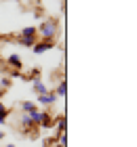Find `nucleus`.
Listing matches in <instances>:
<instances>
[{"label": "nucleus", "mask_w": 137, "mask_h": 147, "mask_svg": "<svg viewBox=\"0 0 137 147\" xmlns=\"http://www.w3.org/2000/svg\"><path fill=\"white\" fill-rule=\"evenodd\" d=\"M36 30H38L40 40H55L57 38V32H59V21L57 19H44Z\"/></svg>", "instance_id": "1"}, {"label": "nucleus", "mask_w": 137, "mask_h": 147, "mask_svg": "<svg viewBox=\"0 0 137 147\" xmlns=\"http://www.w3.org/2000/svg\"><path fill=\"white\" fill-rule=\"evenodd\" d=\"M53 46H55V40H38V42L32 46V51L36 53V55H42V53L51 51Z\"/></svg>", "instance_id": "2"}, {"label": "nucleus", "mask_w": 137, "mask_h": 147, "mask_svg": "<svg viewBox=\"0 0 137 147\" xmlns=\"http://www.w3.org/2000/svg\"><path fill=\"white\" fill-rule=\"evenodd\" d=\"M38 103H42V105H46V107H51V105L57 103V95H55L53 90H49L46 95H38Z\"/></svg>", "instance_id": "3"}, {"label": "nucleus", "mask_w": 137, "mask_h": 147, "mask_svg": "<svg viewBox=\"0 0 137 147\" xmlns=\"http://www.w3.org/2000/svg\"><path fill=\"white\" fill-rule=\"evenodd\" d=\"M9 65H13V69H21L23 67L21 57H19L17 53H11V55H9Z\"/></svg>", "instance_id": "4"}, {"label": "nucleus", "mask_w": 137, "mask_h": 147, "mask_svg": "<svg viewBox=\"0 0 137 147\" xmlns=\"http://www.w3.org/2000/svg\"><path fill=\"white\" fill-rule=\"evenodd\" d=\"M34 90H36V95H46L49 92V86H44L42 80H34V86H32Z\"/></svg>", "instance_id": "5"}, {"label": "nucleus", "mask_w": 137, "mask_h": 147, "mask_svg": "<svg viewBox=\"0 0 137 147\" xmlns=\"http://www.w3.org/2000/svg\"><path fill=\"white\" fill-rule=\"evenodd\" d=\"M55 122H53V116L49 111H42V118H40V124L38 126H42V128H49V126H53Z\"/></svg>", "instance_id": "6"}, {"label": "nucleus", "mask_w": 137, "mask_h": 147, "mask_svg": "<svg viewBox=\"0 0 137 147\" xmlns=\"http://www.w3.org/2000/svg\"><path fill=\"white\" fill-rule=\"evenodd\" d=\"M53 92H55V95H57V97L65 99V92H67V82H65V78H63V80H61V82L57 84V88H55Z\"/></svg>", "instance_id": "7"}, {"label": "nucleus", "mask_w": 137, "mask_h": 147, "mask_svg": "<svg viewBox=\"0 0 137 147\" xmlns=\"http://www.w3.org/2000/svg\"><path fill=\"white\" fill-rule=\"evenodd\" d=\"M19 36H21V38H38V30L34 28V25H30V28H23Z\"/></svg>", "instance_id": "8"}, {"label": "nucleus", "mask_w": 137, "mask_h": 147, "mask_svg": "<svg viewBox=\"0 0 137 147\" xmlns=\"http://www.w3.org/2000/svg\"><path fill=\"white\" fill-rule=\"evenodd\" d=\"M17 42L21 44V46H27V49H32V46L38 42V38H21V36H19V38H17Z\"/></svg>", "instance_id": "9"}, {"label": "nucleus", "mask_w": 137, "mask_h": 147, "mask_svg": "<svg viewBox=\"0 0 137 147\" xmlns=\"http://www.w3.org/2000/svg\"><path fill=\"white\" fill-rule=\"evenodd\" d=\"M9 107H6V105L2 103V101H0V124H4L6 122V118H9Z\"/></svg>", "instance_id": "10"}, {"label": "nucleus", "mask_w": 137, "mask_h": 147, "mask_svg": "<svg viewBox=\"0 0 137 147\" xmlns=\"http://www.w3.org/2000/svg\"><path fill=\"white\" fill-rule=\"evenodd\" d=\"M34 109H38L36 103H32V101H23V103H21V111H23V113H32Z\"/></svg>", "instance_id": "11"}, {"label": "nucleus", "mask_w": 137, "mask_h": 147, "mask_svg": "<svg viewBox=\"0 0 137 147\" xmlns=\"http://www.w3.org/2000/svg\"><path fill=\"white\" fill-rule=\"evenodd\" d=\"M21 126H23V128H27V130H30L32 126H34V122L30 120V116H27V113H23V118H21Z\"/></svg>", "instance_id": "12"}, {"label": "nucleus", "mask_w": 137, "mask_h": 147, "mask_svg": "<svg viewBox=\"0 0 137 147\" xmlns=\"http://www.w3.org/2000/svg\"><path fill=\"white\" fill-rule=\"evenodd\" d=\"M11 84H13V80L9 78V76H4V78H0V86H2L4 90H9L11 88Z\"/></svg>", "instance_id": "13"}, {"label": "nucleus", "mask_w": 137, "mask_h": 147, "mask_svg": "<svg viewBox=\"0 0 137 147\" xmlns=\"http://www.w3.org/2000/svg\"><path fill=\"white\" fill-rule=\"evenodd\" d=\"M57 141H59V145H67V135H65V132H59V135H57Z\"/></svg>", "instance_id": "14"}, {"label": "nucleus", "mask_w": 137, "mask_h": 147, "mask_svg": "<svg viewBox=\"0 0 137 147\" xmlns=\"http://www.w3.org/2000/svg\"><path fill=\"white\" fill-rule=\"evenodd\" d=\"M40 71H42L40 67H34L32 74H30V80H38V78H40Z\"/></svg>", "instance_id": "15"}, {"label": "nucleus", "mask_w": 137, "mask_h": 147, "mask_svg": "<svg viewBox=\"0 0 137 147\" xmlns=\"http://www.w3.org/2000/svg\"><path fill=\"white\" fill-rule=\"evenodd\" d=\"M46 147H63V145H59V143H57V145H46Z\"/></svg>", "instance_id": "16"}, {"label": "nucleus", "mask_w": 137, "mask_h": 147, "mask_svg": "<svg viewBox=\"0 0 137 147\" xmlns=\"http://www.w3.org/2000/svg\"><path fill=\"white\" fill-rule=\"evenodd\" d=\"M4 95V88H2V86H0V97H2Z\"/></svg>", "instance_id": "17"}, {"label": "nucleus", "mask_w": 137, "mask_h": 147, "mask_svg": "<svg viewBox=\"0 0 137 147\" xmlns=\"http://www.w3.org/2000/svg\"><path fill=\"white\" fill-rule=\"evenodd\" d=\"M2 139H4V132H2V130H0V141H2Z\"/></svg>", "instance_id": "18"}, {"label": "nucleus", "mask_w": 137, "mask_h": 147, "mask_svg": "<svg viewBox=\"0 0 137 147\" xmlns=\"http://www.w3.org/2000/svg\"><path fill=\"white\" fill-rule=\"evenodd\" d=\"M6 147H17V145H6Z\"/></svg>", "instance_id": "19"}]
</instances>
